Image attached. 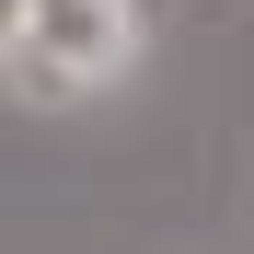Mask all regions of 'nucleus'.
Here are the masks:
<instances>
[{
	"instance_id": "1",
	"label": "nucleus",
	"mask_w": 254,
	"mask_h": 254,
	"mask_svg": "<svg viewBox=\"0 0 254 254\" xmlns=\"http://www.w3.org/2000/svg\"><path fill=\"white\" fill-rule=\"evenodd\" d=\"M127 58H139V12H127V0H23V47H12V69H23L47 104L104 93Z\"/></svg>"
},
{
	"instance_id": "2",
	"label": "nucleus",
	"mask_w": 254,
	"mask_h": 254,
	"mask_svg": "<svg viewBox=\"0 0 254 254\" xmlns=\"http://www.w3.org/2000/svg\"><path fill=\"white\" fill-rule=\"evenodd\" d=\"M23 47V0H0V58H12Z\"/></svg>"
}]
</instances>
